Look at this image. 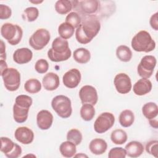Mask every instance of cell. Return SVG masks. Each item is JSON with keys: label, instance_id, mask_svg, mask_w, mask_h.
<instances>
[{"label": "cell", "instance_id": "obj_36", "mask_svg": "<svg viewBox=\"0 0 158 158\" xmlns=\"http://www.w3.org/2000/svg\"><path fill=\"white\" fill-rule=\"evenodd\" d=\"M33 102L32 99L29 96L25 94L19 95L16 97L15 103L19 104L20 106H22L24 107H27L30 108Z\"/></svg>", "mask_w": 158, "mask_h": 158}, {"label": "cell", "instance_id": "obj_24", "mask_svg": "<svg viewBox=\"0 0 158 158\" xmlns=\"http://www.w3.org/2000/svg\"><path fill=\"white\" fill-rule=\"evenodd\" d=\"M119 123L123 127H129L134 122L135 115L133 112L128 109L123 110L119 115Z\"/></svg>", "mask_w": 158, "mask_h": 158}, {"label": "cell", "instance_id": "obj_5", "mask_svg": "<svg viewBox=\"0 0 158 158\" xmlns=\"http://www.w3.org/2000/svg\"><path fill=\"white\" fill-rule=\"evenodd\" d=\"M51 106L56 114L62 118H69L72 114L71 101L64 95L55 96L51 101Z\"/></svg>", "mask_w": 158, "mask_h": 158}, {"label": "cell", "instance_id": "obj_34", "mask_svg": "<svg viewBox=\"0 0 158 158\" xmlns=\"http://www.w3.org/2000/svg\"><path fill=\"white\" fill-rule=\"evenodd\" d=\"M1 151L4 153L5 156L9 154L14 149L16 144L7 137H1Z\"/></svg>", "mask_w": 158, "mask_h": 158}, {"label": "cell", "instance_id": "obj_8", "mask_svg": "<svg viewBox=\"0 0 158 158\" xmlns=\"http://www.w3.org/2000/svg\"><path fill=\"white\" fill-rule=\"evenodd\" d=\"M156 63L157 60L154 56L151 55L144 56L137 67V72L139 76L143 78L148 79L150 78L153 73Z\"/></svg>", "mask_w": 158, "mask_h": 158}, {"label": "cell", "instance_id": "obj_44", "mask_svg": "<svg viewBox=\"0 0 158 158\" xmlns=\"http://www.w3.org/2000/svg\"><path fill=\"white\" fill-rule=\"evenodd\" d=\"M149 122L150 125H151L152 127H153V128H156V129L157 128V127H158V122H157V118H153V119L149 120Z\"/></svg>", "mask_w": 158, "mask_h": 158}, {"label": "cell", "instance_id": "obj_23", "mask_svg": "<svg viewBox=\"0 0 158 158\" xmlns=\"http://www.w3.org/2000/svg\"><path fill=\"white\" fill-rule=\"evenodd\" d=\"M143 115L148 120L153 119L157 116L158 107L155 102H149L144 104L142 107Z\"/></svg>", "mask_w": 158, "mask_h": 158}, {"label": "cell", "instance_id": "obj_35", "mask_svg": "<svg viewBox=\"0 0 158 158\" xmlns=\"http://www.w3.org/2000/svg\"><path fill=\"white\" fill-rule=\"evenodd\" d=\"M81 22V15L77 12H70L65 18V22L72 25L75 28H78Z\"/></svg>", "mask_w": 158, "mask_h": 158}, {"label": "cell", "instance_id": "obj_15", "mask_svg": "<svg viewBox=\"0 0 158 158\" xmlns=\"http://www.w3.org/2000/svg\"><path fill=\"white\" fill-rule=\"evenodd\" d=\"M53 122V115L48 110H40L36 115V123L38 128L43 130H48Z\"/></svg>", "mask_w": 158, "mask_h": 158}, {"label": "cell", "instance_id": "obj_42", "mask_svg": "<svg viewBox=\"0 0 158 158\" xmlns=\"http://www.w3.org/2000/svg\"><path fill=\"white\" fill-rule=\"evenodd\" d=\"M157 12H156L150 18L149 23L152 28H153L154 30L157 31L158 30V17H157Z\"/></svg>", "mask_w": 158, "mask_h": 158}, {"label": "cell", "instance_id": "obj_21", "mask_svg": "<svg viewBox=\"0 0 158 158\" xmlns=\"http://www.w3.org/2000/svg\"><path fill=\"white\" fill-rule=\"evenodd\" d=\"M29 109L15 103L13 106V117L14 120L19 123L25 122L28 118Z\"/></svg>", "mask_w": 158, "mask_h": 158}, {"label": "cell", "instance_id": "obj_7", "mask_svg": "<svg viewBox=\"0 0 158 158\" xmlns=\"http://www.w3.org/2000/svg\"><path fill=\"white\" fill-rule=\"evenodd\" d=\"M50 38V33L48 30L39 28L30 36L29 44L35 50H41L48 44Z\"/></svg>", "mask_w": 158, "mask_h": 158}, {"label": "cell", "instance_id": "obj_13", "mask_svg": "<svg viewBox=\"0 0 158 158\" xmlns=\"http://www.w3.org/2000/svg\"><path fill=\"white\" fill-rule=\"evenodd\" d=\"M81 73L77 69H72L65 72L62 77L64 85L69 88H76L81 81Z\"/></svg>", "mask_w": 158, "mask_h": 158}, {"label": "cell", "instance_id": "obj_4", "mask_svg": "<svg viewBox=\"0 0 158 158\" xmlns=\"http://www.w3.org/2000/svg\"><path fill=\"white\" fill-rule=\"evenodd\" d=\"M1 34L10 45L15 46L20 42L23 36V30L18 25L5 23L1 26Z\"/></svg>", "mask_w": 158, "mask_h": 158}, {"label": "cell", "instance_id": "obj_40", "mask_svg": "<svg viewBox=\"0 0 158 158\" xmlns=\"http://www.w3.org/2000/svg\"><path fill=\"white\" fill-rule=\"evenodd\" d=\"M11 15L12 10L8 6L5 4H0V19H7L10 17Z\"/></svg>", "mask_w": 158, "mask_h": 158}, {"label": "cell", "instance_id": "obj_2", "mask_svg": "<svg viewBox=\"0 0 158 158\" xmlns=\"http://www.w3.org/2000/svg\"><path fill=\"white\" fill-rule=\"evenodd\" d=\"M72 54L67 40L56 38L52 43V48L48 51V57L52 62H58L68 60Z\"/></svg>", "mask_w": 158, "mask_h": 158}, {"label": "cell", "instance_id": "obj_33", "mask_svg": "<svg viewBox=\"0 0 158 158\" xmlns=\"http://www.w3.org/2000/svg\"><path fill=\"white\" fill-rule=\"evenodd\" d=\"M83 139L82 134L80 131H79L77 129L73 128L70 130L67 134V141H69L73 144H75L76 146L79 145Z\"/></svg>", "mask_w": 158, "mask_h": 158}, {"label": "cell", "instance_id": "obj_31", "mask_svg": "<svg viewBox=\"0 0 158 158\" xmlns=\"http://www.w3.org/2000/svg\"><path fill=\"white\" fill-rule=\"evenodd\" d=\"M24 89L30 94H35L41 90V84L38 80L36 78H31L25 83Z\"/></svg>", "mask_w": 158, "mask_h": 158}, {"label": "cell", "instance_id": "obj_26", "mask_svg": "<svg viewBox=\"0 0 158 158\" xmlns=\"http://www.w3.org/2000/svg\"><path fill=\"white\" fill-rule=\"evenodd\" d=\"M73 8V1L59 0L55 4V10L60 15H65L69 13Z\"/></svg>", "mask_w": 158, "mask_h": 158}, {"label": "cell", "instance_id": "obj_9", "mask_svg": "<svg viewBox=\"0 0 158 158\" xmlns=\"http://www.w3.org/2000/svg\"><path fill=\"white\" fill-rule=\"evenodd\" d=\"M115 117L110 112H103L96 119L94 123V131L98 133H104L109 130L114 124Z\"/></svg>", "mask_w": 158, "mask_h": 158}, {"label": "cell", "instance_id": "obj_14", "mask_svg": "<svg viewBox=\"0 0 158 158\" xmlns=\"http://www.w3.org/2000/svg\"><path fill=\"white\" fill-rule=\"evenodd\" d=\"M15 138L20 143L29 144L34 139V133L27 127H20L17 128L14 133Z\"/></svg>", "mask_w": 158, "mask_h": 158}, {"label": "cell", "instance_id": "obj_37", "mask_svg": "<svg viewBox=\"0 0 158 158\" xmlns=\"http://www.w3.org/2000/svg\"><path fill=\"white\" fill-rule=\"evenodd\" d=\"M126 156L127 152L125 149L121 147L112 148L108 154L109 158H125Z\"/></svg>", "mask_w": 158, "mask_h": 158}, {"label": "cell", "instance_id": "obj_45", "mask_svg": "<svg viewBox=\"0 0 158 158\" xmlns=\"http://www.w3.org/2000/svg\"><path fill=\"white\" fill-rule=\"evenodd\" d=\"M0 65H1V73H2L4 70L7 69V63L6 62V60H1Z\"/></svg>", "mask_w": 158, "mask_h": 158}, {"label": "cell", "instance_id": "obj_6", "mask_svg": "<svg viewBox=\"0 0 158 158\" xmlns=\"http://www.w3.org/2000/svg\"><path fill=\"white\" fill-rule=\"evenodd\" d=\"M5 88L10 91L17 90L20 85V74L15 68H7L1 73Z\"/></svg>", "mask_w": 158, "mask_h": 158}, {"label": "cell", "instance_id": "obj_32", "mask_svg": "<svg viewBox=\"0 0 158 158\" xmlns=\"http://www.w3.org/2000/svg\"><path fill=\"white\" fill-rule=\"evenodd\" d=\"M39 15V10L36 7H29L26 8L22 15V19L28 22L35 21Z\"/></svg>", "mask_w": 158, "mask_h": 158}, {"label": "cell", "instance_id": "obj_1", "mask_svg": "<svg viewBox=\"0 0 158 158\" xmlns=\"http://www.w3.org/2000/svg\"><path fill=\"white\" fill-rule=\"evenodd\" d=\"M81 22L75 31V38L81 44H85L91 41L99 33L101 23L95 15H81Z\"/></svg>", "mask_w": 158, "mask_h": 158}, {"label": "cell", "instance_id": "obj_28", "mask_svg": "<svg viewBox=\"0 0 158 158\" xmlns=\"http://www.w3.org/2000/svg\"><path fill=\"white\" fill-rule=\"evenodd\" d=\"M75 31V28L67 22H63L58 27V33L63 39L67 40L71 38Z\"/></svg>", "mask_w": 158, "mask_h": 158}, {"label": "cell", "instance_id": "obj_25", "mask_svg": "<svg viewBox=\"0 0 158 158\" xmlns=\"http://www.w3.org/2000/svg\"><path fill=\"white\" fill-rule=\"evenodd\" d=\"M60 152L65 157H72L77 152L76 145L73 143L67 141L62 143L59 147Z\"/></svg>", "mask_w": 158, "mask_h": 158}, {"label": "cell", "instance_id": "obj_18", "mask_svg": "<svg viewBox=\"0 0 158 158\" xmlns=\"http://www.w3.org/2000/svg\"><path fill=\"white\" fill-rule=\"evenodd\" d=\"M152 89V83L147 78H141L133 85V92L138 96H143L149 93Z\"/></svg>", "mask_w": 158, "mask_h": 158}, {"label": "cell", "instance_id": "obj_10", "mask_svg": "<svg viewBox=\"0 0 158 158\" xmlns=\"http://www.w3.org/2000/svg\"><path fill=\"white\" fill-rule=\"evenodd\" d=\"M73 9L79 12L81 15H92L97 12L99 6V2L97 0L73 1Z\"/></svg>", "mask_w": 158, "mask_h": 158}, {"label": "cell", "instance_id": "obj_20", "mask_svg": "<svg viewBox=\"0 0 158 158\" xmlns=\"http://www.w3.org/2000/svg\"><path fill=\"white\" fill-rule=\"evenodd\" d=\"M107 148V144L105 140L101 138H95L92 139L89 144L90 151L95 155H101L104 154Z\"/></svg>", "mask_w": 158, "mask_h": 158}, {"label": "cell", "instance_id": "obj_46", "mask_svg": "<svg viewBox=\"0 0 158 158\" xmlns=\"http://www.w3.org/2000/svg\"><path fill=\"white\" fill-rule=\"evenodd\" d=\"M43 1H30V2H31V3H33V4H40V3H41V2H43Z\"/></svg>", "mask_w": 158, "mask_h": 158}, {"label": "cell", "instance_id": "obj_12", "mask_svg": "<svg viewBox=\"0 0 158 158\" xmlns=\"http://www.w3.org/2000/svg\"><path fill=\"white\" fill-rule=\"evenodd\" d=\"M114 83L117 91L120 94H127L131 89V81L130 77L124 73L115 75Z\"/></svg>", "mask_w": 158, "mask_h": 158}, {"label": "cell", "instance_id": "obj_16", "mask_svg": "<svg viewBox=\"0 0 158 158\" xmlns=\"http://www.w3.org/2000/svg\"><path fill=\"white\" fill-rule=\"evenodd\" d=\"M33 57L32 51L27 48H19L13 54V60L18 64H25L29 62Z\"/></svg>", "mask_w": 158, "mask_h": 158}, {"label": "cell", "instance_id": "obj_3", "mask_svg": "<svg viewBox=\"0 0 158 158\" xmlns=\"http://www.w3.org/2000/svg\"><path fill=\"white\" fill-rule=\"evenodd\" d=\"M131 45L135 51L149 52L155 49L156 42L148 31L141 30L133 36Z\"/></svg>", "mask_w": 158, "mask_h": 158}, {"label": "cell", "instance_id": "obj_38", "mask_svg": "<svg viewBox=\"0 0 158 158\" xmlns=\"http://www.w3.org/2000/svg\"><path fill=\"white\" fill-rule=\"evenodd\" d=\"M49 69L48 61L44 59H40L36 61L35 65V69L39 73H46Z\"/></svg>", "mask_w": 158, "mask_h": 158}, {"label": "cell", "instance_id": "obj_39", "mask_svg": "<svg viewBox=\"0 0 158 158\" xmlns=\"http://www.w3.org/2000/svg\"><path fill=\"white\" fill-rule=\"evenodd\" d=\"M157 148H158V141L152 140L147 143L145 149L146 152L148 154L152 155L156 157H157Z\"/></svg>", "mask_w": 158, "mask_h": 158}, {"label": "cell", "instance_id": "obj_30", "mask_svg": "<svg viewBox=\"0 0 158 158\" xmlns=\"http://www.w3.org/2000/svg\"><path fill=\"white\" fill-rule=\"evenodd\" d=\"M80 116L85 121L91 120L95 115V109L93 105L84 104L80 109Z\"/></svg>", "mask_w": 158, "mask_h": 158}, {"label": "cell", "instance_id": "obj_41", "mask_svg": "<svg viewBox=\"0 0 158 158\" xmlns=\"http://www.w3.org/2000/svg\"><path fill=\"white\" fill-rule=\"evenodd\" d=\"M22 152V151L21 147L19 144H15V146L14 149L9 154H7L6 156L8 158H17L19 156H20Z\"/></svg>", "mask_w": 158, "mask_h": 158}, {"label": "cell", "instance_id": "obj_29", "mask_svg": "<svg viewBox=\"0 0 158 158\" xmlns=\"http://www.w3.org/2000/svg\"><path fill=\"white\" fill-rule=\"evenodd\" d=\"M128 138L127 134L125 131L122 129H116L111 133L110 139L115 144H124Z\"/></svg>", "mask_w": 158, "mask_h": 158}, {"label": "cell", "instance_id": "obj_27", "mask_svg": "<svg viewBox=\"0 0 158 158\" xmlns=\"http://www.w3.org/2000/svg\"><path fill=\"white\" fill-rule=\"evenodd\" d=\"M116 56L120 60L127 62L132 58V52L128 46L125 45H120L117 48Z\"/></svg>", "mask_w": 158, "mask_h": 158}, {"label": "cell", "instance_id": "obj_17", "mask_svg": "<svg viewBox=\"0 0 158 158\" xmlns=\"http://www.w3.org/2000/svg\"><path fill=\"white\" fill-rule=\"evenodd\" d=\"M42 83L46 90L54 91L59 86V77L55 73L49 72L43 77Z\"/></svg>", "mask_w": 158, "mask_h": 158}, {"label": "cell", "instance_id": "obj_22", "mask_svg": "<svg viewBox=\"0 0 158 158\" xmlns=\"http://www.w3.org/2000/svg\"><path fill=\"white\" fill-rule=\"evenodd\" d=\"M73 57L74 60L79 64H86L89 61L91 54L87 49L80 48L74 51Z\"/></svg>", "mask_w": 158, "mask_h": 158}, {"label": "cell", "instance_id": "obj_11", "mask_svg": "<svg viewBox=\"0 0 158 158\" xmlns=\"http://www.w3.org/2000/svg\"><path fill=\"white\" fill-rule=\"evenodd\" d=\"M79 96L83 104H89L94 106L98 100L96 88L91 85H85L79 91Z\"/></svg>", "mask_w": 158, "mask_h": 158}, {"label": "cell", "instance_id": "obj_43", "mask_svg": "<svg viewBox=\"0 0 158 158\" xmlns=\"http://www.w3.org/2000/svg\"><path fill=\"white\" fill-rule=\"evenodd\" d=\"M1 55H0L1 60H6V52H5L6 46L2 40H1Z\"/></svg>", "mask_w": 158, "mask_h": 158}, {"label": "cell", "instance_id": "obj_47", "mask_svg": "<svg viewBox=\"0 0 158 158\" xmlns=\"http://www.w3.org/2000/svg\"><path fill=\"white\" fill-rule=\"evenodd\" d=\"M75 157H78V156H79V157H80V156H83V157H88L87 156H86V155H85V154H78V155H75V156H74Z\"/></svg>", "mask_w": 158, "mask_h": 158}, {"label": "cell", "instance_id": "obj_19", "mask_svg": "<svg viewBox=\"0 0 158 158\" xmlns=\"http://www.w3.org/2000/svg\"><path fill=\"white\" fill-rule=\"evenodd\" d=\"M127 155L130 157H138L140 156L144 151V146L142 143L137 141H132L125 146Z\"/></svg>", "mask_w": 158, "mask_h": 158}]
</instances>
